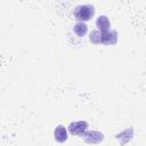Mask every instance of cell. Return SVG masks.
Listing matches in <instances>:
<instances>
[{"label": "cell", "mask_w": 146, "mask_h": 146, "mask_svg": "<svg viewBox=\"0 0 146 146\" xmlns=\"http://www.w3.org/2000/svg\"><path fill=\"white\" fill-rule=\"evenodd\" d=\"M95 14V8L92 5H79L75 7L73 16L78 22H87Z\"/></svg>", "instance_id": "cell-1"}, {"label": "cell", "mask_w": 146, "mask_h": 146, "mask_svg": "<svg viewBox=\"0 0 146 146\" xmlns=\"http://www.w3.org/2000/svg\"><path fill=\"white\" fill-rule=\"evenodd\" d=\"M88 130V123L86 121H74L71 122L67 127V132H70L73 136H83V133Z\"/></svg>", "instance_id": "cell-2"}, {"label": "cell", "mask_w": 146, "mask_h": 146, "mask_svg": "<svg viewBox=\"0 0 146 146\" xmlns=\"http://www.w3.org/2000/svg\"><path fill=\"white\" fill-rule=\"evenodd\" d=\"M82 137H83V140H84L87 144H91V145L99 144L100 141L104 140V135H103V132L97 131V130L86 131Z\"/></svg>", "instance_id": "cell-3"}, {"label": "cell", "mask_w": 146, "mask_h": 146, "mask_svg": "<svg viewBox=\"0 0 146 146\" xmlns=\"http://www.w3.org/2000/svg\"><path fill=\"white\" fill-rule=\"evenodd\" d=\"M102 34V43L103 44H114L117 41V33L114 30H107L100 32Z\"/></svg>", "instance_id": "cell-4"}, {"label": "cell", "mask_w": 146, "mask_h": 146, "mask_svg": "<svg viewBox=\"0 0 146 146\" xmlns=\"http://www.w3.org/2000/svg\"><path fill=\"white\" fill-rule=\"evenodd\" d=\"M67 129L64 127V125H62V124H59V125H57L56 128H55V130H54V137H55V139L58 141V143H64V141H66L67 140Z\"/></svg>", "instance_id": "cell-5"}, {"label": "cell", "mask_w": 146, "mask_h": 146, "mask_svg": "<svg viewBox=\"0 0 146 146\" xmlns=\"http://www.w3.org/2000/svg\"><path fill=\"white\" fill-rule=\"evenodd\" d=\"M96 26L98 27V31H100V32L107 31V30H110V27H111V22H110V19H108L107 16L100 15V16H98L97 19H96Z\"/></svg>", "instance_id": "cell-6"}, {"label": "cell", "mask_w": 146, "mask_h": 146, "mask_svg": "<svg viewBox=\"0 0 146 146\" xmlns=\"http://www.w3.org/2000/svg\"><path fill=\"white\" fill-rule=\"evenodd\" d=\"M73 31L78 36H83V35H86V33L88 31V26L83 22H76L73 26Z\"/></svg>", "instance_id": "cell-7"}, {"label": "cell", "mask_w": 146, "mask_h": 146, "mask_svg": "<svg viewBox=\"0 0 146 146\" xmlns=\"http://www.w3.org/2000/svg\"><path fill=\"white\" fill-rule=\"evenodd\" d=\"M89 41H90L91 43H95V44L102 43V34H100V31H98V30L92 31V32L89 34Z\"/></svg>", "instance_id": "cell-8"}]
</instances>
